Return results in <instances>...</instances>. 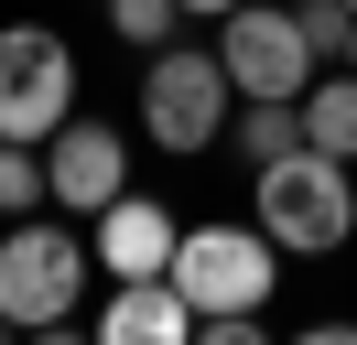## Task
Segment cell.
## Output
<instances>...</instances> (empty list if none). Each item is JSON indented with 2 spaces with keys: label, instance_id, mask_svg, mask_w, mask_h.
<instances>
[{
  "label": "cell",
  "instance_id": "cell-2",
  "mask_svg": "<svg viewBox=\"0 0 357 345\" xmlns=\"http://www.w3.org/2000/svg\"><path fill=\"white\" fill-rule=\"evenodd\" d=\"M87 270H98V248L76 227H54L44 205H33V216H0V313H11V335H66Z\"/></svg>",
  "mask_w": 357,
  "mask_h": 345
},
{
  "label": "cell",
  "instance_id": "cell-16",
  "mask_svg": "<svg viewBox=\"0 0 357 345\" xmlns=\"http://www.w3.org/2000/svg\"><path fill=\"white\" fill-rule=\"evenodd\" d=\"M217 11H238V0H184V22H217Z\"/></svg>",
  "mask_w": 357,
  "mask_h": 345
},
{
  "label": "cell",
  "instance_id": "cell-8",
  "mask_svg": "<svg viewBox=\"0 0 357 345\" xmlns=\"http://www.w3.org/2000/svg\"><path fill=\"white\" fill-rule=\"evenodd\" d=\"M174 205L162 194H109V205L87 216V248H98V270L109 280H141V270H174Z\"/></svg>",
  "mask_w": 357,
  "mask_h": 345
},
{
  "label": "cell",
  "instance_id": "cell-12",
  "mask_svg": "<svg viewBox=\"0 0 357 345\" xmlns=\"http://www.w3.org/2000/svg\"><path fill=\"white\" fill-rule=\"evenodd\" d=\"M33 205H54L44 141H0V216H33Z\"/></svg>",
  "mask_w": 357,
  "mask_h": 345
},
{
  "label": "cell",
  "instance_id": "cell-13",
  "mask_svg": "<svg viewBox=\"0 0 357 345\" xmlns=\"http://www.w3.org/2000/svg\"><path fill=\"white\" fill-rule=\"evenodd\" d=\"M174 22H184V0H109V33L141 43V54H152V43H174Z\"/></svg>",
  "mask_w": 357,
  "mask_h": 345
},
{
  "label": "cell",
  "instance_id": "cell-4",
  "mask_svg": "<svg viewBox=\"0 0 357 345\" xmlns=\"http://www.w3.org/2000/svg\"><path fill=\"white\" fill-rule=\"evenodd\" d=\"M174 291L195 302V313H271V291H282V237L260 227V216H206V227L174 237Z\"/></svg>",
  "mask_w": 357,
  "mask_h": 345
},
{
  "label": "cell",
  "instance_id": "cell-6",
  "mask_svg": "<svg viewBox=\"0 0 357 345\" xmlns=\"http://www.w3.org/2000/svg\"><path fill=\"white\" fill-rule=\"evenodd\" d=\"M217 65L238 97H303L314 76H325V54L303 43V22L271 11V0H238V11H217Z\"/></svg>",
  "mask_w": 357,
  "mask_h": 345
},
{
  "label": "cell",
  "instance_id": "cell-18",
  "mask_svg": "<svg viewBox=\"0 0 357 345\" xmlns=\"http://www.w3.org/2000/svg\"><path fill=\"white\" fill-rule=\"evenodd\" d=\"M347 11H357V0H347Z\"/></svg>",
  "mask_w": 357,
  "mask_h": 345
},
{
  "label": "cell",
  "instance_id": "cell-17",
  "mask_svg": "<svg viewBox=\"0 0 357 345\" xmlns=\"http://www.w3.org/2000/svg\"><path fill=\"white\" fill-rule=\"evenodd\" d=\"M347 65H357V43H347Z\"/></svg>",
  "mask_w": 357,
  "mask_h": 345
},
{
  "label": "cell",
  "instance_id": "cell-9",
  "mask_svg": "<svg viewBox=\"0 0 357 345\" xmlns=\"http://www.w3.org/2000/svg\"><path fill=\"white\" fill-rule=\"evenodd\" d=\"M98 345H195V302L174 291V270L109 280V302H98Z\"/></svg>",
  "mask_w": 357,
  "mask_h": 345
},
{
  "label": "cell",
  "instance_id": "cell-14",
  "mask_svg": "<svg viewBox=\"0 0 357 345\" xmlns=\"http://www.w3.org/2000/svg\"><path fill=\"white\" fill-rule=\"evenodd\" d=\"M292 22H303V43L325 65H347V43H357V11H347V0H292Z\"/></svg>",
  "mask_w": 357,
  "mask_h": 345
},
{
  "label": "cell",
  "instance_id": "cell-1",
  "mask_svg": "<svg viewBox=\"0 0 357 345\" xmlns=\"http://www.w3.org/2000/svg\"><path fill=\"white\" fill-rule=\"evenodd\" d=\"M249 216L282 237V259H335L357 237V162L292 141L282 162H249Z\"/></svg>",
  "mask_w": 357,
  "mask_h": 345
},
{
  "label": "cell",
  "instance_id": "cell-11",
  "mask_svg": "<svg viewBox=\"0 0 357 345\" xmlns=\"http://www.w3.org/2000/svg\"><path fill=\"white\" fill-rule=\"evenodd\" d=\"M227 141H238L249 162H282V151L303 141V97H238V119H227Z\"/></svg>",
  "mask_w": 357,
  "mask_h": 345
},
{
  "label": "cell",
  "instance_id": "cell-7",
  "mask_svg": "<svg viewBox=\"0 0 357 345\" xmlns=\"http://www.w3.org/2000/svg\"><path fill=\"white\" fill-rule=\"evenodd\" d=\"M44 172H54V205L98 216L109 194H130V141H119L109 119H87V108H76V119L44 141Z\"/></svg>",
  "mask_w": 357,
  "mask_h": 345
},
{
  "label": "cell",
  "instance_id": "cell-15",
  "mask_svg": "<svg viewBox=\"0 0 357 345\" xmlns=\"http://www.w3.org/2000/svg\"><path fill=\"white\" fill-rule=\"evenodd\" d=\"M271 323L260 313H195V345H260Z\"/></svg>",
  "mask_w": 357,
  "mask_h": 345
},
{
  "label": "cell",
  "instance_id": "cell-5",
  "mask_svg": "<svg viewBox=\"0 0 357 345\" xmlns=\"http://www.w3.org/2000/svg\"><path fill=\"white\" fill-rule=\"evenodd\" d=\"M76 119V43L44 22L0 33V141H54Z\"/></svg>",
  "mask_w": 357,
  "mask_h": 345
},
{
  "label": "cell",
  "instance_id": "cell-3",
  "mask_svg": "<svg viewBox=\"0 0 357 345\" xmlns=\"http://www.w3.org/2000/svg\"><path fill=\"white\" fill-rule=\"evenodd\" d=\"M227 119H238V86H227L217 43H152V65H141V129L174 162H195V151L227 141Z\"/></svg>",
  "mask_w": 357,
  "mask_h": 345
},
{
  "label": "cell",
  "instance_id": "cell-10",
  "mask_svg": "<svg viewBox=\"0 0 357 345\" xmlns=\"http://www.w3.org/2000/svg\"><path fill=\"white\" fill-rule=\"evenodd\" d=\"M303 141H314V151H335V162H357V65L303 86Z\"/></svg>",
  "mask_w": 357,
  "mask_h": 345
}]
</instances>
